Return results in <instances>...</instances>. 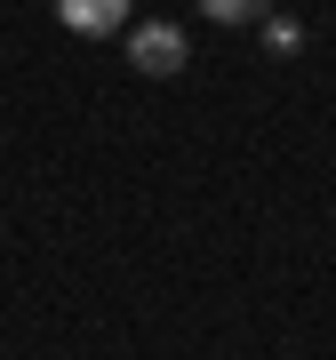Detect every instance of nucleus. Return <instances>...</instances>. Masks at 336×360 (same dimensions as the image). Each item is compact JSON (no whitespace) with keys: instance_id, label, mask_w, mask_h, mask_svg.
Here are the masks:
<instances>
[{"instance_id":"2","label":"nucleus","mask_w":336,"mask_h":360,"mask_svg":"<svg viewBox=\"0 0 336 360\" xmlns=\"http://www.w3.org/2000/svg\"><path fill=\"white\" fill-rule=\"evenodd\" d=\"M129 8H136V0H56V16H65L72 32H89V40L120 32V25H129Z\"/></svg>"},{"instance_id":"1","label":"nucleus","mask_w":336,"mask_h":360,"mask_svg":"<svg viewBox=\"0 0 336 360\" xmlns=\"http://www.w3.org/2000/svg\"><path fill=\"white\" fill-rule=\"evenodd\" d=\"M184 56H193V49H184L176 25H129V65H136L144 80H176Z\"/></svg>"},{"instance_id":"4","label":"nucleus","mask_w":336,"mask_h":360,"mask_svg":"<svg viewBox=\"0 0 336 360\" xmlns=\"http://www.w3.org/2000/svg\"><path fill=\"white\" fill-rule=\"evenodd\" d=\"M264 49H272V56H297V49H304V32H297V25H280V16H264Z\"/></svg>"},{"instance_id":"3","label":"nucleus","mask_w":336,"mask_h":360,"mask_svg":"<svg viewBox=\"0 0 336 360\" xmlns=\"http://www.w3.org/2000/svg\"><path fill=\"white\" fill-rule=\"evenodd\" d=\"M200 16H208V25H264L272 0H200Z\"/></svg>"}]
</instances>
